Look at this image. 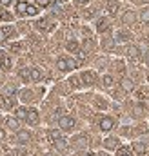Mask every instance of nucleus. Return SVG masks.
Masks as SVG:
<instances>
[{"instance_id":"0eeeda50","label":"nucleus","mask_w":149,"mask_h":156,"mask_svg":"<svg viewBox=\"0 0 149 156\" xmlns=\"http://www.w3.org/2000/svg\"><path fill=\"white\" fill-rule=\"evenodd\" d=\"M15 35V27H2L0 29V44H4L5 40H9Z\"/></svg>"},{"instance_id":"dca6fc26","label":"nucleus","mask_w":149,"mask_h":156,"mask_svg":"<svg viewBox=\"0 0 149 156\" xmlns=\"http://www.w3.org/2000/svg\"><path fill=\"white\" fill-rule=\"evenodd\" d=\"M107 26H109V22H107V18H98V22H96V31H106L107 29Z\"/></svg>"},{"instance_id":"58836bf2","label":"nucleus","mask_w":149,"mask_h":156,"mask_svg":"<svg viewBox=\"0 0 149 156\" xmlns=\"http://www.w3.org/2000/svg\"><path fill=\"white\" fill-rule=\"evenodd\" d=\"M146 64H149V53L146 55Z\"/></svg>"},{"instance_id":"473e14b6","label":"nucleus","mask_w":149,"mask_h":156,"mask_svg":"<svg viewBox=\"0 0 149 156\" xmlns=\"http://www.w3.org/2000/svg\"><path fill=\"white\" fill-rule=\"evenodd\" d=\"M35 2H37L38 7H47V5L51 4V0H35Z\"/></svg>"},{"instance_id":"2f4dec72","label":"nucleus","mask_w":149,"mask_h":156,"mask_svg":"<svg viewBox=\"0 0 149 156\" xmlns=\"http://www.w3.org/2000/svg\"><path fill=\"white\" fill-rule=\"evenodd\" d=\"M69 83H71L73 87H80V85H82V80H80V78H76V76H71V78H69Z\"/></svg>"},{"instance_id":"c9c22d12","label":"nucleus","mask_w":149,"mask_h":156,"mask_svg":"<svg viewBox=\"0 0 149 156\" xmlns=\"http://www.w3.org/2000/svg\"><path fill=\"white\" fill-rule=\"evenodd\" d=\"M2 140H5V131H4V129H0V142H2Z\"/></svg>"},{"instance_id":"5701e85b","label":"nucleus","mask_w":149,"mask_h":156,"mask_svg":"<svg viewBox=\"0 0 149 156\" xmlns=\"http://www.w3.org/2000/svg\"><path fill=\"white\" fill-rule=\"evenodd\" d=\"M31 80H33V82H38V80H42V73H40V69H35V67H31Z\"/></svg>"},{"instance_id":"f8f14e48","label":"nucleus","mask_w":149,"mask_h":156,"mask_svg":"<svg viewBox=\"0 0 149 156\" xmlns=\"http://www.w3.org/2000/svg\"><path fill=\"white\" fill-rule=\"evenodd\" d=\"M106 9H107V13H109V15H116V11H118V2H116V0H109V2H107V5H106Z\"/></svg>"},{"instance_id":"9b49d317","label":"nucleus","mask_w":149,"mask_h":156,"mask_svg":"<svg viewBox=\"0 0 149 156\" xmlns=\"http://www.w3.org/2000/svg\"><path fill=\"white\" fill-rule=\"evenodd\" d=\"M5 125H7L9 129H13V131H18L20 122H18V118H15V116H7L5 118Z\"/></svg>"},{"instance_id":"6ab92c4d","label":"nucleus","mask_w":149,"mask_h":156,"mask_svg":"<svg viewBox=\"0 0 149 156\" xmlns=\"http://www.w3.org/2000/svg\"><path fill=\"white\" fill-rule=\"evenodd\" d=\"M104 145H106V149H116L118 147V140L116 138H107L104 142Z\"/></svg>"},{"instance_id":"9d476101","label":"nucleus","mask_w":149,"mask_h":156,"mask_svg":"<svg viewBox=\"0 0 149 156\" xmlns=\"http://www.w3.org/2000/svg\"><path fill=\"white\" fill-rule=\"evenodd\" d=\"M66 49H67L69 53H74V55H80V44H78L76 40H69V42L66 44Z\"/></svg>"},{"instance_id":"4468645a","label":"nucleus","mask_w":149,"mask_h":156,"mask_svg":"<svg viewBox=\"0 0 149 156\" xmlns=\"http://www.w3.org/2000/svg\"><path fill=\"white\" fill-rule=\"evenodd\" d=\"M26 11H27V2L26 0H18L16 2V13L18 15H26Z\"/></svg>"},{"instance_id":"f704fd0d","label":"nucleus","mask_w":149,"mask_h":156,"mask_svg":"<svg viewBox=\"0 0 149 156\" xmlns=\"http://www.w3.org/2000/svg\"><path fill=\"white\" fill-rule=\"evenodd\" d=\"M0 4H2L4 7H9V5L13 4V0H0Z\"/></svg>"},{"instance_id":"a211bd4d","label":"nucleus","mask_w":149,"mask_h":156,"mask_svg":"<svg viewBox=\"0 0 149 156\" xmlns=\"http://www.w3.org/2000/svg\"><path fill=\"white\" fill-rule=\"evenodd\" d=\"M114 40H116V42H125V40H129V33H127V31H116Z\"/></svg>"},{"instance_id":"a19ab883","label":"nucleus","mask_w":149,"mask_h":156,"mask_svg":"<svg viewBox=\"0 0 149 156\" xmlns=\"http://www.w3.org/2000/svg\"><path fill=\"white\" fill-rule=\"evenodd\" d=\"M147 80H149V75H147Z\"/></svg>"},{"instance_id":"6e6552de","label":"nucleus","mask_w":149,"mask_h":156,"mask_svg":"<svg viewBox=\"0 0 149 156\" xmlns=\"http://www.w3.org/2000/svg\"><path fill=\"white\" fill-rule=\"evenodd\" d=\"M0 67H2L4 71H9V69L13 67V62H11V58H9L7 55H0Z\"/></svg>"},{"instance_id":"f257e3e1","label":"nucleus","mask_w":149,"mask_h":156,"mask_svg":"<svg viewBox=\"0 0 149 156\" xmlns=\"http://www.w3.org/2000/svg\"><path fill=\"white\" fill-rule=\"evenodd\" d=\"M49 140L53 142V145H55V149H56L58 153H64V151L67 149V142H66V138H64L58 131H51V133H49Z\"/></svg>"},{"instance_id":"aec40b11","label":"nucleus","mask_w":149,"mask_h":156,"mask_svg":"<svg viewBox=\"0 0 149 156\" xmlns=\"http://www.w3.org/2000/svg\"><path fill=\"white\" fill-rule=\"evenodd\" d=\"M135 16H136V15H135L133 11H125L122 20H124V22H127V24H131V22H135Z\"/></svg>"},{"instance_id":"423d86ee","label":"nucleus","mask_w":149,"mask_h":156,"mask_svg":"<svg viewBox=\"0 0 149 156\" xmlns=\"http://www.w3.org/2000/svg\"><path fill=\"white\" fill-rule=\"evenodd\" d=\"M113 127H114V118L104 116L100 120V129H102V131H111Z\"/></svg>"},{"instance_id":"412c9836","label":"nucleus","mask_w":149,"mask_h":156,"mask_svg":"<svg viewBox=\"0 0 149 156\" xmlns=\"http://www.w3.org/2000/svg\"><path fill=\"white\" fill-rule=\"evenodd\" d=\"M127 55H129L131 58H135V60H136V58L140 56V51H138V47H136V45H131V47H129V51H127Z\"/></svg>"},{"instance_id":"79ce46f5","label":"nucleus","mask_w":149,"mask_h":156,"mask_svg":"<svg viewBox=\"0 0 149 156\" xmlns=\"http://www.w3.org/2000/svg\"><path fill=\"white\" fill-rule=\"evenodd\" d=\"M62 2H66V0H62Z\"/></svg>"},{"instance_id":"20e7f679","label":"nucleus","mask_w":149,"mask_h":156,"mask_svg":"<svg viewBox=\"0 0 149 156\" xmlns=\"http://www.w3.org/2000/svg\"><path fill=\"white\" fill-rule=\"evenodd\" d=\"M58 125H60V129H64V131H71L74 127V120L71 116H62L58 120Z\"/></svg>"},{"instance_id":"393cba45","label":"nucleus","mask_w":149,"mask_h":156,"mask_svg":"<svg viewBox=\"0 0 149 156\" xmlns=\"http://www.w3.org/2000/svg\"><path fill=\"white\" fill-rule=\"evenodd\" d=\"M122 87L129 93V91H133V82H131L129 78H124V80H122Z\"/></svg>"},{"instance_id":"4be33fe9","label":"nucleus","mask_w":149,"mask_h":156,"mask_svg":"<svg viewBox=\"0 0 149 156\" xmlns=\"http://www.w3.org/2000/svg\"><path fill=\"white\" fill-rule=\"evenodd\" d=\"M26 15H29V16H35V15H38V5L27 4V11H26Z\"/></svg>"},{"instance_id":"f3484780","label":"nucleus","mask_w":149,"mask_h":156,"mask_svg":"<svg viewBox=\"0 0 149 156\" xmlns=\"http://www.w3.org/2000/svg\"><path fill=\"white\" fill-rule=\"evenodd\" d=\"M18 76L22 78V82H29L31 80V69H20V73H18Z\"/></svg>"},{"instance_id":"39448f33","label":"nucleus","mask_w":149,"mask_h":156,"mask_svg":"<svg viewBox=\"0 0 149 156\" xmlns=\"http://www.w3.org/2000/svg\"><path fill=\"white\" fill-rule=\"evenodd\" d=\"M40 116H38V111L37 109H27V116H26V122L27 125H37Z\"/></svg>"},{"instance_id":"f03ea898","label":"nucleus","mask_w":149,"mask_h":156,"mask_svg":"<svg viewBox=\"0 0 149 156\" xmlns=\"http://www.w3.org/2000/svg\"><path fill=\"white\" fill-rule=\"evenodd\" d=\"M56 67H58L60 71L67 73V71H73L74 67H76V64H74V60L67 58V56H60V58H58V62H56Z\"/></svg>"},{"instance_id":"bb28decb","label":"nucleus","mask_w":149,"mask_h":156,"mask_svg":"<svg viewBox=\"0 0 149 156\" xmlns=\"http://www.w3.org/2000/svg\"><path fill=\"white\" fill-rule=\"evenodd\" d=\"M26 116H27V109H26V107H18V109H16V118L26 120Z\"/></svg>"},{"instance_id":"2eb2a0df","label":"nucleus","mask_w":149,"mask_h":156,"mask_svg":"<svg viewBox=\"0 0 149 156\" xmlns=\"http://www.w3.org/2000/svg\"><path fill=\"white\" fill-rule=\"evenodd\" d=\"M133 149H135L138 154H146V153H147V147H146V144H142V142H135V144H133Z\"/></svg>"},{"instance_id":"cd10ccee","label":"nucleus","mask_w":149,"mask_h":156,"mask_svg":"<svg viewBox=\"0 0 149 156\" xmlns=\"http://www.w3.org/2000/svg\"><path fill=\"white\" fill-rule=\"evenodd\" d=\"M82 45H84V49H85V51H93V49H95V42H93V40H84V44H82Z\"/></svg>"},{"instance_id":"7c9ffc66","label":"nucleus","mask_w":149,"mask_h":156,"mask_svg":"<svg viewBox=\"0 0 149 156\" xmlns=\"http://www.w3.org/2000/svg\"><path fill=\"white\" fill-rule=\"evenodd\" d=\"M116 156H133V154H131V151H129L127 147H120V149L116 151Z\"/></svg>"},{"instance_id":"b1692460","label":"nucleus","mask_w":149,"mask_h":156,"mask_svg":"<svg viewBox=\"0 0 149 156\" xmlns=\"http://www.w3.org/2000/svg\"><path fill=\"white\" fill-rule=\"evenodd\" d=\"M0 20H2V22H11V20H13V15L7 13V11H0Z\"/></svg>"},{"instance_id":"72a5a7b5","label":"nucleus","mask_w":149,"mask_h":156,"mask_svg":"<svg viewBox=\"0 0 149 156\" xmlns=\"http://www.w3.org/2000/svg\"><path fill=\"white\" fill-rule=\"evenodd\" d=\"M11 49H13L15 53H18V51L22 49V45H20V44H13V45H11Z\"/></svg>"},{"instance_id":"7ed1b4c3","label":"nucleus","mask_w":149,"mask_h":156,"mask_svg":"<svg viewBox=\"0 0 149 156\" xmlns=\"http://www.w3.org/2000/svg\"><path fill=\"white\" fill-rule=\"evenodd\" d=\"M80 80H82V85H93L96 82V75L93 71H84L80 75Z\"/></svg>"},{"instance_id":"ea45409f","label":"nucleus","mask_w":149,"mask_h":156,"mask_svg":"<svg viewBox=\"0 0 149 156\" xmlns=\"http://www.w3.org/2000/svg\"><path fill=\"white\" fill-rule=\"evenodd\" d=\"M98 156H107V154H106V153H100V154H98Z\"/></svg>"},{"instance_id":"4c0bfd02","label":"nucleus","mask_w":149,"mask_h":156,"mask_svg":"<svg viewBox=\"0 0 149 156\" xmlns=\"http://www.w3.org/2000/svg\"><path fill=\"white\" fill-rule=\"evenodd\" d=\"M80 156H95V154H93V153H82Z\"/></svg>"},{"instance_id":"e433bc0d","label":"nucleus","mask_w":149,"mask_h":156,"mask_svg":"<svg viewBox=\"0 0 149 156\" xmlns=\"http://www.w3.org/2000/svg\"><path fill=\"white\" fill-rule=\"evenodd\" d=\"M87 2H89V0H76L78 5H84V4H87Z\"/></svg>"},{"instance_id":"a878e982","label":"nucleus","mask_w":149,"mask_h":156,"mask_svg":"<svg viewBox=\"0 0 149 156\" xmlns=\"http://www.w3.org/2000/svg\"><path fill=\"white\" fill-rule=\"evenodd\" d=\"M102 83H104L106 87H111L113 83H114V80H113L111 75H106V76H102Z\"/></svg>"},{"instance_id":"1a4fd4ad","label":"nucleus","mask_w":149,"mask_h":156,"mask_svg":"<svg viewBox=\"0 0 149 156\" xmlns=\"http://www.w3.org/2000/svg\"><path fill=\"white\" fill-rule=\"evenodd\" d=\"M2 107H5V109H13V107H15V98H13V94H4V98H2Z\"/></svg>"},{"instance_id":"ddd939ff","label":"nucleus","mask_w":149,"mask_h":156,"mask_svg":"<svg viewBox=\"0 0 149 156\" xmlns=\"http://www.w3.org/2000/svg\"><path fill=\"white\" fill-rule=\"evenodd\" d=\"M35 27L40 29V31H45V29H49V22H47V18H40L35 22Z\"/></svg>"},{"instance_id":"c85d7f7f","label":"nucleus","mask_w":149,"mask_h":156,"mask_svg":"<svg viewBox=\"0 0 149 156\" xmlns=\"http://www.w3.org/2000/svg\"><path fill=\"white\" fill-rule=\"evenodd\" d=\"M140 20L144 24H149V9H142L140 11Z\"/></svg>"},{"instance_id":"c756f323","label":"nucleus","mask_w":149,"mask_h":156,"mask_svg":"<svg viewBox=\"0 0 149 156\" xmlns=\"http://www.w3.org/2000/svg\"><path fill=\"white\" fill-rule=\"evenodd\" d=\"M16 140H18V142H27V140H29V133L20 131V133H18V136H16Z\"/></svg>"}]
</instances>
